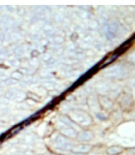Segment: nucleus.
Here are the masks:
<instances>
[{
    "label": "nucleus",
    "instance_id": "obj_1",
    "mask_svg": "<svg viewBox=\"0 0 135 155\" xmlns=\"http://www.w3.org/2000/svg\"><path fill=\"white\" fill-rule=\"evenodd\" d=\"M107 75L113 78H123L126 77V69L121 66H114L107 72Z\"/></svg>",
    "mask_w": 135,
    "mask_h": 155
},
{
    "label": "nucleus",
    "instance_id": "obj_2",
    "mask_svg": "<svg viewBox=\"0 0 135 155\" xmlns=\"http://www.w3.org/2000/svg\"><path fill=\"white\" fill-rule=\"evenodd\" d=\"M91 147L88 145H79L74 147L73 152L76 153H86L91 150Z\"/></svg>",
    "mask_w": 135,
    "mask_h": 155
},
{
    "label": "nucleus",
    "instance_id": "obj_3",
    "mask_svg": "<svg viewBox=\"0 0 135 155\" xmlns=\"http://www.w3.org/2000/svg\"><path fill=\"white\" fill-rule=\"evenodd\" d=\"M123 152V149L119 147H112L107 150V153L109 155H118Z\"/></svg>",
    "mask_w": 135,
    "mask_h": 155
},
{
    "label": "nucleus",
    "instance_id": "obj_4",
    "mask_svg": "<svg viewBox=\"0 0 135 155\" xmlns=\"http://www.w3.org/2000/svg\"><path fill=\"white\" fill-rule=\"evenodd\" d=\"M83 135H84V137L80 138L81 140H90L92 138V134L91 133H89V132H85V133L83 134Z\"/></svg>",
    "mask_w": 135,
    "mask_h": 155
},
{
    "label": "nucleus",
    "instance_id": "obj_5",
    "mask_svg": "<svg viewBox=\"0 0 135 155\" xmlns=\"http://www.w3.org/2000/svg\"><path fill=\"white\" fill-rule=\"evenodd\" d=\"M133 85L135 87V80H134V81H133Z\"/></svg>",
    "mask_w": 135,
    "mask_h": 155
},
{
    "label": "nucleus",
    "instance_id": "obj_6",
    "mask_svg": "<svg viewBox=\"0 0 135 155\" xmlns=\"http://www.w3.org/2000/svg\"><path fill=\"white\" fill-rule=\"evenodd\" d=\"M46 155H48V154H46Z\"/></svg>",
    "mask_w": 135,
    "mask_h": 155
}]
</instances>
